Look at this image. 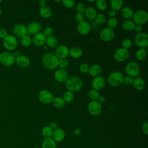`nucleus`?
Wrapping results in <instances>:
<instances>
[{
    "mask_svg": "<svg viewBox=\"0 0 148 148\" xmlns=\"http://www.w3.org/2000/svg\"><path fill=\"white\" fill-rule=\"evenodd\" d=\"M65 86L68 91L72 92L80 91L83 87V81L78 76H72L68 77L65 82Z\"/></svg>",
    "mask_w": 148,
    "mask_h": 148,
    "instance_id": "1",
    "label": "nucleus"
},
{
    "mask_svg": "<svg viewBox=\"0 0 148 148\" xmlns=\"http://www.w3.org/2000/svg\"><path fill=\"white\" fill-rule=\"evenodd\" d=\"M59 59L51 53L45 54L42 58L43 65L49 69H54L58 66Z\"/></svg>",
    "mask_w": 148,
    "mask_h": 148,
    "instance_id": "2",
    "label": "nucleus"
},
{
    "mask_svg": "<svg viewBox=\"0 0 148 148\" xmlns=\"http://www.w3.org/2000/svg\"><path fill=\"white\" fill-rule=\"evenodd\" d=\"M124 75L120 71H114L108 77V83L112 87H118L123 84Z\"/></svg>",
    "mask_w": 148,
    "mask_h": 148,
    "instance_id": "3",
    "label": "nucleus"
},
{
    "mask_svg": "<svg viewBox=\"0 0 148 148\" xmlns=\"http://www.w3.org/2000/svg\"><path fill=\"white\" fill-rule=\"evenodd\" d=\"M132 20L138 25H143L148 21V13L144 10L139 9L134 12Z\"/></svg>",
    "mask_w": 148,
    "mask_h": 148,
    "instance_id": "4",
    "label": "nucleus"
},
{
    "mask_svg": "<svg viewBox=\"0 0 148 148\" xmlns=\"http://www.w3.org/2000/svg\"><path fill=\"white\" fill-rule=\"evenodd\" d=\"M16 61L15 56L9 51H3L0 53V63L5 66L13 65Z\"/></svg>",
    "mask_w": 148,
    "mask_h": 148,
    "instance_id": "5",
    "label": "nucleus"
},
{
    "mask_svg": "<svg viewBox=\"0 0 148 148\" xmlns=\"http://www.w3.org/2000/svg\"><path fill=\"white\" fill-rule=\"evenodd\" d=\"M125 72L127 75L132 77H137L140 73V67L138 64L134 61H130L127 64L125 67Z\"/></svg>",
    "mask_w": 148,
    "mask_h": 148,
    "instance_id": "6",
    "label": "nucleus"
},
{
    "mask_svg": "<svg viewBox=\"0 0 148 148\" xmlns=\"http://www.w3.org/2000/svg\"><path fill=\"white\" fill-rule=\"evenodd\" d=\"M134 43L139 48L146 49L148 46V35L146 32L137 33L134 38Z\"/></svg>",
    "mask_w": 148,
    "mask_h": 148,
    "instance_id": "7",
    "label": "nucleus"
},
{
    "mask_svg": "<svg viewBox=\"0 0 148 148\" xmlns=\"http://www.w3.org/2000/svg\"><path fill=\"white\" fill-rule=\"evenodd\" d=\"M3 45L5 48L8 50H14L18 45L17 39L14 35L8 34L3 39Z\"/></svg>",
    "mask_w": 148,
    "mask_h": 148,
    "instance_id": "8",
    "label": "nucleus"
},
{
    "mask_svg": "<svg viewBox=\"0 0 148 148\" xmlns=\"http://www.w3.org/2000/svg\"><path fill=\"white\" fill-rule=\"evenodd\" d=\"M38 99L43 104H49L53 102L54 97L53 94L47 90H42L38 93Z\"/></svg>",
    "mask_w": 148,
    "mask_h": 148,
    "instance_id": "9",
    "label": "nucleus"
},
{
    "mask_svg": "<svg viewBox=\"0 0 148 148\" xmlns=\"http://www.w3.org/2000/svg\"><path fill=\"white\" fill-rule=\"evenodd\" d=\"M87 109L91 115L98 116L101 113L102 107V105L97 101H91L88 104Z\"/></svg>",
    "mask_w": 148,
    "mask_h": 148,
    "instance_id": "10",
    "label": "nucleus"
},
{
    "mask_svg": "<svg viewBox=\"0 0 148 148\" xmlns=\"http://www.w3.org/2000/svg\"><path fill=\"white\" fill-rule=\"evenodd\" d=\"M130 56V53L128 50L124 49L122 47L117 49L114 53L113 57L116 61L118 62H124L126 61Z\"/></svg>",
    "mask_w": 148,
    "mask_h": 148,
    "instance_id": "11",
    "label": "nucleus"
},
{
    "mask_svg": "<svg viewBox=\"0 0 148 148\" xmlns=\"http://www.w3.org/2000/svg\"><path fill=\"white\" fill-rule=\"evenodd\" d=\"M114 29H110L108 27L105 28L99 33V38L103 42H110L114 37Z\"/></svg>",
    "mask_w": 148,
    "mask_h": 148,
    "instance_id": "12",
    "label": "nucleus"
},
{
    "mask_svg": "<svg viewBox=\"0 0 148 148\" xmlns=\"http://www.w3.org/2000/svg\"><path fill=\"white\" fill-rule=\"evenodd\" d=\"M69 49L66 45H60L56 47L54 54L58 59H64L69 56Z\"/></svg>",
    "mask_w": 148,
    "mask_h": 148,
    "instance_id": "13",
    "label": "nucleus"
},
{
    "mask_svg": "<svg viewBox=\"0 0 148 148\" xmlns=\"http://www.w3.org/2000/svg\"><path fill=\"white\" fill-rule=\"evenodd\" d=\"M13 32L14 36L21 38L22 36L28 35V31L27 27L21 23L16 24L13 27Z\"/></svg>",
    "mask_w": 148,
    "mask_h": 148,
    "instance_id": "14",
    "label": "nucleus"
},
{
    "mask_svg": "<svg viewBox=\"0 0 148 148\" xmlns=\"http://www.w3.org/2000/svg\"><path fill=\"white\" fill-rule=\"evenodd\" d=\"M77 30L80 34L82 35H86L89 34L91 31V25L88 21L83 20L78 23L77 25Z\"/></svg>",
    "mask_w": 148,
    "mask_h": 148,
    "instance_id": "15",
    "label": "nucleus"
},
{
    "mask_svg": "<svg viewBox=\"0 0 148 148\" xmlns=\"http://www.w3.org/2000/svg\"><path fill=\"white\" fill-rule=\"evenodd\" d=\"M54 77L58 82H65L68 78V73L66 69L59 68L55 71Z\"/></svg>",
    "mask_w": 148,
    "mask_h": 148,
    "instance_id": "16",
    "label": "nucleus"
},
{
    "mask_svg": "<svg viewBox=\"0 0 148 148\" xmlns=\"http://www.w3.org/2000/svg\"><path fill=\"white\" fill-rule=\"evenodd\" d=\"M105 79L101 76L94 77L91 82V86L92 87V89L96 90L97 91L102 90L105 86Z\"/></svg>",
    "mask_w": 148,
    "mask_h": 148,
    "instance_id": "17",
    "label": "nucleus"
},
{
    "mask_svg": "<svg viewBox=\"0 0 148 148\" xmlns=\"http://www.w3.org/2000/svg\"><path fill=\"white\" fill-rule=\"evenodd\" d=\"M28 34L35 35L39 32L41 29V25L38 21H32L29 23L27 27Z\"/></svg>",
    "mask_w": 148,
    "mask_h": 148,
    "instance_id": "18",
    "label": "nucleus"
},
{
    "mask_svg": "<svg viewBox=\"0 0 148 148\" xmlns=\"http://www.w3.org/2000/svg\"><path fill=\"white\" fill-rule=\"evenodd\" d=\"M46 37L42 32H39L34 35L32 42L36 46H42L46 43Z\"/></svg>",
    "mask_w": 148,
    "mask_h": 148,
    "instance_id": "19",
    "label": "nucleus"
},
{
    "mask_svg": "<svg viewBox=\"0 0 148 148\" xmlns=\"http://www.w3.org/2000/svg\"><path fill=\"white\" fill-rule=\"evenodd\" d=\"M16 64L18 66L21 68H27L29 66L31 61L29 58L26 56L24 55H19L16 57Z\"/></svg>",
    "mask_w": 148,
    "mask_h": 148,
    "instance_id": "20",
    "label": "nucleus"
},
{
    "mask_svg": "<svg viewBox=\"0 0 148 148\" xmlns=\"http://www.w3.org/2000/svg\"><path fill=\"white\" fill-rule=\"evenodd\" d=\"M53 139L56 142H60L62 141L65 136V133L63 129L57 128L53 131Z\"/></svg>",
    "mask_w": 148,
    "mask_h": 148,
    "instance_id": "21",
    "label": "nucleus"
},
{
    "mask_svg": "<svg viewBox=\"0 0 148 148\" xmlns=\"http://www.w3.org/2000/svg\"><path fill=\"white\" fill-rule=\"evenodd\" d=\"M134 12L133 9L129 6H125L121 9V15L125 20L131 19L133 17Z\"/></svg>",
    "mask_w": 148,
    "mask_h": 148,
    "instance_id": "22",
    "label": "nucleus"
},
{
    "mask_svg": "<svg viewBox=\"0 0 148 148\" xmlns=\"http://www.w3.org/2000/svg\"><path fill=\"white\" fill-rule=\"evenodd\" d=\"M132 85L133 86L135 90L138 91H141L145 88V81L142 77L137 76L134 78V80Z\"/></svg>",
    "mask_w": 148,
    "mask_h": 148,
    "instance_id": "23",
    "label": "nucleus"
},
{
    "mask_svg": "<svg viewBox=\"0 0 148 148\" xmlns=\"http://www.w3.org/2000/svg\"><path fill=\"white\" fill-rule=\"evenodd\" d=\"M102 72V67L99 64H93L89 68L88 73L90 76L94 77L99 76L101 73Z\"/></svg>",
    "mask_w": 148,
    "mask_h": 148,
    "instance_id": "24",
    "label": "nucleus"
},
{
    "mask_svg": "<svg viewBox=\"0 0 148 148\" xmlns=\"http://www.w3.org/2000/svg\"><path fill=\"white\" fill-rule=\"evenodd\" d=\"M83 54L82 50L78 46H73L69 51V55L73 58L77 59L82 57Z\"/></svg>",
    "mask_w": 148,
    "mask_h": 148,
    "instance_id": "25",
    "label": "nucleus"
},
{
    "mask_svg": "<svg viewBox=\"0 0 148 148\" xmlns=\"http://www.w3.org/2000/svg\"><path fill=\"white\" fill-rule=\"evenodd\" d=\"M39 13L42 17L44 18H49L52 15V10L49 7L45 6L40 7L39 9Z\"/></svg>",
    "mask_w": 148,
    "mask_h": 148,
    "instance_id": "26",
    "label": "nucleus"
},
{
    "mask_svg": "<svg viewBox=\"0 0 148 148\" xmlns=\"http://www.w3.org/2000/svg\"><path fill=\"white\" fill-rule=\"evenodd\" d=\"M135 23L131 19L125 20L122 23V28L126 31H132L134 30Z\"/></svg>",
    "mask_w": 148,
    "mask_h": 148,
    "instance_id": "27",
    "label": "nucleus"
},
{
    "mask_svg": "<svg viewBox=\"0 0 148 148\" xmlns=\"http://www.w3.org/2000/svg\"><path fill=\"white\" fill-rule=\"evenodd\" d=\"M84 13L86 17L90 20H94L97 14L96 9L92 6L87 7Z\"/></svg>",
    "mask_w": 148,
    "mask_h": 148,
    "instance_id": "28",
    "label": "nucleus"
},
{
    "mask_svg": "<svg viewBox=\"0 0 148 148\" xmlns=\"http://www.w3.org/2000/svg\"><path fill=\"white\" fill-rule=\"evenodd\" d=\"M42 148H57L56 142L51 138H45L42 143Z\"/></svg>",
    "mask_w": 148,
    "mask_h": 148,
    "instance_id": "29",
    "label": "nucleus"
},
{
    "mask_svg": "<svg viewBox=\"0 0 148 148\" xmlns=\"http://www.w3.org/2000/svg\"><path fill=\"white\" fill-rule=\"evenodd\" d=\"M58 41L57 38L53 35L46 38V44L49 47L55 48L58 46Z\"/></svg>",
    "mask_w": 148,
    "mask_h": 148,
    "instance_id": "30",
    "label": "nucleus"
},
{
    "mask_svg": "<svg viewBox=\"0 0 148 148\" xmlns=\"http://www.w3.org/2000/svg\"><path fill=\"white\" fill-rule=\"evenodd\" d=\"M52 103L54 106L58 109L63 108L66 104V102H65L62 97H57L56 98H54Z\"/></svg>",
    "mask_w": 148,
    "mask_h": 148,
    "instance_id": "31",
    "label": "nucleus"
},
{
    "mask_svg": "<svg viewBox=\"0 0 148 148\" xmlns=\"http://www.w3.org/2000/svg\"><path fill=\"white\" fill-rule=\"evenodd\" d=\"M147 56V50L145 48H139L135 53V57L139 61H143Z\"/></svg>",
    "mask_w": 148,
    "mask_h": 148,
    "instance_id": "32",
    "label": "nucleus"
},
{
    "mask_svg": "<svg viewBox=\"0 0 148 148\" xmlns=\"http://www.w3.org/2000/svg\"><path fill=\"white\" fill-rule=\"evenodd\" d=\"M123 3V1L122 0H111L110 1V5L112 9L115 10L116 12L122 9Z\"/></svg>",
    "mask_w": 148,
    "mask_h": 148,
    "instance_id": "33",
    "label": "nucleus"
},
{
    "mask_svg": "<svg viewBox=\"0 0 148 148\" xmlns=\"http://www.w3.org/2000/svg\"><path fill=\"white\" fill-rule=\"evenodd\" d=\"M62 98L66 103H71L74 100L75 95L73 92L69 91H66L63 94Z\"/></svg>",
    "mask_w": 148,
    "mask_h": 148,
    "instance_id": "34",
    "label": "nucleus"
},
{
    "mask_svg": "<svg viewBox=\"0 0 148 148\" xmlns=\"http://www.w3.org/2000/svg\"><path fill=\"white\" fill-rule=\"evenodd\" d=\"M53 130L48 125L45 126L42 130V134L45 138H51L53 135Z\"/></svg>",
    "mask_w": 148,
    "mask_h": 148,
    "instance_id": "35",
    "label": "nucleus"
},
{
    "mask_svg": "<svg viewBox=\"0 0 148 148\" xmlns=\"http://www.w3.org/2000/svg\"><path fill=\"white\" fill-rule=\"evenodd\" d=\"M20 42L23 46L28 47L32 43V38L28 35H25L21 38Z\"/></svg>",
    "mask_w": 148,
    "mask_h": 148,
    "instance_id": "36",
    "label": "nucleus"
},
{
    "mask_svg": "<svg viewBox=\"0 0 148 148\" xmlns=\"http://www.w3.org/2000/svg\"><path fill=\"white\" fill-rule=\"evenodd\" d=\"M95 2L96 8L99 10H105L108 7V2L105 0H97Z\"/></svg>",
    "mask_w": 148,
    "mask_h": 148,
    "instance_id": "37",
    "label": "nucleus"
},
{
    "mask_svg": "<svg viewBox=\"0 0 148 148\" xmlns=\"http://www.w3.org/2000/svg\"><path fill=\"white\" fill-rule=\"evenodd\" d=\"M88 96L91 101H97L100 95L99 91H97L94 89H91L89 91L88 93Z\"/></svg>",
    "mask_w": 148,
    "mask_h": 148,
    "instance_id": "38",
    "label": "nucleus"
},
{
    "mask_svg": "<svg viewBox=\"0 0 148 148\" xmlns=\"http://www.w3.org/2000/svg\"><path fill=\"white\" fill-rule=\"evenodd\" d=\"M117 24H118V21L116 17L110 18L107 21L108 27L110 29H114L117 26Z\"/></svg>",
    "mask_w": 148,
    "mask_h": 148,
    "instance_id": "39",
    "label": "nucleus"
},
{
    "mask_svg": "<svg viewBox=\"0 0 148 148\" xmlns=\"http://www.w3.org/2000/svg\"><path fill=\"white\" fill-rule=\"evenodd\" d=\"M132 45V40L129 38H125L121 42L122 48H123L124 49L128 50L129 49H130Z\"/></svg>",
    "mask_w": 148,
    "mask_h": 148,
    "instance_id": "40",
    "label": "nucleus"
},
{
    "mask_svg": "<svg viewBox=\"0 0 148 148\" xmlns=\"http://www.w3.org/2000/svg\"><path fill=\"white\" fill-rule=\"evenodd\" d=\"M94 20L98 24H103L106 22V17L103 14L98 13L97 14Z\"/></svg>",
    "mask_w": 148,
    "mask_h": 148,
    "instance_id": "41",
    "label": "nucleus"
},
{
    "mask_svg": "<svg viewBox=\"0 0 148 148\" xmlns=\"http://www.w3.org/2000/svg\"><path fill=\"white\" fill-rule=\"evenodd\" d=\"M69 65V62L66 58L64 59H59L58 62V66L60 69H65Z\"/></svg>",
    "mask_w": 148,
    "mask_h": 148,
    "instance_id": "42",
    "label": "nucleus"
},
{
    "mask_svg": "<svg viewBox=\"0 0 148 148\" xmlns=\"http://www.w3.org/2000/svg\"><path fill=\"white\" fill-rule=\"evenodd\" d=\"M86 8V7L84 3H82V2H79V3H77V5H76V8H75L76 11L77 12V13H81L83 14L84 13Z\"/></svg>",
    "mask_w": 148,
    "mask_h": 148,
    "instance_id": "43",
    "label": "nucleus"
},
{
    "mask_svg": "<svg viewBox=\"0 0 148 148\" xmlns=\"http://www.w3.org/2000/svg\"><path fill=\"white\" fill-rule=\"evenodd\" d=\"M89 65L87 63H82L79 66V71L82 73H87L89 71Z\"/></svg>",
    "mask_w": 148,
    "mask_h": 148,
    "instance_id": "44",
    "label": "nucleus"
},
{
    "mask_svg": "<svg viewBox=\"0 0 148 148\" xmlns=\"http://www.w3.org/2000/svg\"><path fill=\"white\" fill-rule=\"evenodd\" d=\"M133 80H134L133 77L128 75H125V76H124L123 83H124L126 86H131L132 84Z\"/></svg>",
    "mask_w": 148,
    "mask_h": 148,
    "instance_id": "45",
    "label": "nucleus"
},
{
    "mask_svg": "<svg viewBox=\"0 0 148 148\" xmlns=\"http://www.w3.org/2000/svg\"><path fill=\"white\" fill-rule=\"evenodd\" d=\"M62 5L66 8H72L75 4V1L73 0H63L62 1Z\"/></svg>",
    "mask_w": 148,
    "mask_h": 148,
    "instance_id": "46",
    "label": "nucleus"
},
{
    "mask_svg": "<svg viewBox=\"0 0 148 148\" xmlns=\"http://www.w3.org/2000/svg\"><path fill=\"white\" fill-rule=\"evenodd\" d=\"M43 34H44V35L47 38L49 36H50L51 35H53V29L51 28V27H46L44 30H43Z\"/></svg>",
    "mask_w": 148,
    "mask_h": 148,
    "instance_id": "47",
    "label": "nucleus"
},
{
    "mask_svg": "<svg viewBox=\"0 0 148 148\" xmlns=\"http://www.w3.org/2000/svg\"><path fill=\"white\" fill-rule=\"evenodd\" d=\"M75 20H76V21H77L78 23H80V22L83 21L84 20L83 14H81V13H77L75 16Z\"/></svg>",
    "mask_w": 148,
    "mask_h": 148,
    "instance_id": "48",
    "label": "nucleus"
},
{
    "mask_svg": "<svg viewBox=\"0 0 148 148\" xmlns=\"http://www.w3.org/2000/svg\"><path fill=\"white\" fill-rule=\"evenodd\" d=\"M142 131L145 135L148 134V122L146 121L142 126Z\"/></svg>",
    "mask_w": 148,
    "mask_h": 148,
    "instance_id": "49",
    "label": "nucleus"
},
{
    "mask_svg": "<svg viewBox=\"0 0 148 148\" xmlns=\"http://www.w3.org/2000/svg\"><path fill=\"white\" fill-rule=\"evenodd\" d=\"M8 35L7 30L4 28H0V38L3 39Z\"/></svg>",
    "mask_w": 148,
    "mask_h": 148,
    "instance_id": "50",
    "label": "nucleus"
},
{
    "mask_svg": "<svg viewBox=\"0 0 148 148\" xmlns=\"http://www.w3.org/2000/svg\"><path fill=\"white\" fill-rule=\"evenodd\" d=\"M116 13H117V12L113 9H110L108 12V16L110 18H112V17H115L116 15Z\"/></svg>",
    "mask_w": 148,
    "mask_h": 148,
    "instance_id": "51",
    "label": "nucleus"
},
{
    "mask_svg": "<svg viewBox=\"0 0 148 148\" xmlns=\"http://www.w3.org/2000/svg\"><path fill=\"white\" fill-rule=\"evenodd\" d=\"M49 126L54 131L56 129H57L58 128V124L55 121H51L50 123H49Z\"/></svg>",
    "mask_w": 148,
    "mask_h": 148,
    "instance_id": "52",
    "label": "nucleus"
},
{
    "mask_svg": "<svg viewBox=\"0 0 148 148\" xmlns=\"http://www.w3.org/2000/svg\"><path fill=\"white\" fill-rule=\"evenodd\" d=\"M134 30H135L136 32H138V33L142 32V30H143L142 25L136 24V25H135V28H134Z\"/></svg>",
    "mask_w": 148,
    "mask_h": 148,
    "instance_id": "53",
    "label": "nucleus"
},
{
    "mask_svg": "<svg viewBox=\"0 0 148 148\" xmlns=\"http://www.w3.org/2000/svg\"><path fill=\"white\" fill-rule=\"evenodd\" d=\"M105 99H105V98L103 96H102V95H100V96L99 97V98H98L97 101L102 105V103H103L105 102Z\"/></svg>",
    "mask_w": 148,
    "mask_h": 148,
    "instance_id": "54",
    "label": "nucleus"
},
{
    "mask_svg": "<svg viewBox=\"0 0 148 148\" xmlns=\"http://www.w3.org/2000/svg\"><path fill=\"white\" fill-rule=\"evenodd\" d=\"M38 3L40 7H43L46 6V1L45 0H39L38 1Z\"/></svg>",
    "mask_w": 148,
    "mask_h": 148,
    "instance_id": "55",
    "label": "nucleus"
},
{
    "mask_svg": "<svg viewBox=\"0 0 148 148\" xmlns=\"http://www.w3.org/2000/svg\"><path fill=\"white\" fill-rule=\"evenodd\" d=\"M1 14H2V9H1V8H0V16L1 15Z\"/></svg>",
    "mask_w": 148,
    "mask_h": 148,
    "instance_id": "56",
    "label": "nucleus"
},
{
    "mask_svg": "<svg viewBox=\"0 0 148 148\" xmlns=\"http://www.w3.org/2000/svg\"><path fill=\"white\" fill-rule=\"evenodd\" d=\"M34 148H40V147H34Z\"/></svg>",
    "mask_w": 148,
    "mask_h": 148,
    "instance_id": "57",
    "label": "nucleus"
},
{
    "mask_svg": "<svg viewBox=\"0 0 148 148\" xmlns=\"http://www.w3.org/2000/svg\"><path fill=\"white\" fill-rule=\"evenodd\" d=\"M1 2H2V1H1V0H0V3H1Z\"/></svg>",
    "mask_w": 148,
    "mask_h": 148,
    "instance_id": "58",
    "label": "nucleus"
}]
</instances>
